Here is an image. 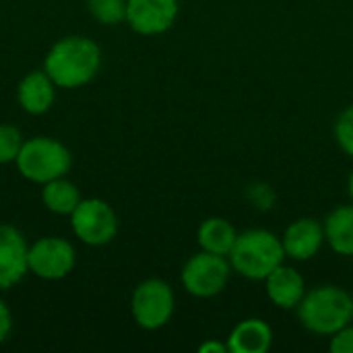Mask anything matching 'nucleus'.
I'll list each match as a JSON object with an SVG mask.
<instances>
[{"label": "nucleus", "instance_id": "nucleus-8", "mask_svg": "<svg viewBox=\"0 0 353 353\" xmlns=\"http://www.w3.org/2000/svg\"><path fill=\"white\" fill-rule=\"evenodd\" d=\"M29 275L41 281L66 279L77 267V248L62 236H41L29 244Z\"/></svg>", "mask_w": 353, "mask_h": 353}, {"label": "nucleus", "instance_id": "nucleus-20", "mask_svg": "<svg viewBox=\"0 0 353 353\" xmlns=\"http://www.w3.org/2000/svg\"><path fill=\"white\" fill-rule=\"evenodd\" d=\"M335 141L343 153L353 157V105L345 108L335 122Z\"/></svg>", "mask_w": 353, "mask_h": 353}, {"label": "nucleus", "instance_id": "nucleus-23", "mask_svg": "<svg viewBox=\"0 0 353 353\" xmlns=\"http://www.w3.org/2000/svg\"><path fill=\"white\" fill-rule=\"evenodd\" d=\"M199 352L201 353H230V347H228V341H225V343H221V341H217V339H209V341H205V343L199 347Z\"/></svg>", "mask_w": 353, "mask_h": 353}, {"label": "nucleus", "instance_id": "nucleus-19", "mask_svg": "<svg viewBox=\"0 0 353 353\" xmlns=\"http://www.w3.org/2000/svg\"><path fill=\"white\" fill-rule=\"evenodd\" d=\"M25 139L14 124H0V165L14 163Z\"/></svg>", "mask_w": 353, "mask_h": 353}, {"label": "nucleus", "instance_id": "nucleus-6", "mask_svg": "<svg viewBox=\"0 0 353 353\" xmlns=\"http://www.w3.org/2000/svg\"><path fill=\"white\" fill-rule=\"evenodd\" d=\"M176 310V296L168 281L151 277L141 281L130 296V314L132 321L143 331L163 329Z\"/></svg>", "mask_w": 353, "mask_h": 353}, {"label": "nucleus", "instance_id": "nucleus-11", "mask_svg": "<svg viewBox=\"0 0 353 353\" xmlns=\"http://www.w3.org/2000/svg\"><path fill=\"white\" fill-rule=\"evenodd\" d=\"M285 256L292 261H310L325 246V225L314 217H300L290 223L281 236Z\"/></svg>", "mask_w": 353, "mask_h": 353}, {"label": "nucleus", "instance_id": "nucleus-1", "mask_svg": "<svg viewBox=\"0 0 353 353\" xmlns=\"http://www.w3.org/2000/svg\"><path fill=\"white\" fill-rule=\"evenodd\" d=\"M58 89H81L101 68V48L87 35H64L52 43L41 66Z\"/></svg>", "mask_w": 353, "mask_h": 353}, {"label": "nucleus", "instance_id": "nucleus-13", "mask_svg": "<svg viewBox=\"0 0 353 353\" xmlns=\"http://www.w3.org/2000/svg\"><path fill=\"white\" fill-rule=\"evenodd\" d=\"M265 292L277 308L296 310L306 294V281L298 269L283 263L265 279Z\"/></svg>", "mask_w": 353, "mask_h": 353}, {"label": "nucleus", "instance_id": "nucleus-12", "mask_svg": "<svg viewBox=\"0 0 353 353\" xmlns=\"http://www.w3.org/2000/svg\"><path fill=\"white\" fill-rule=\"evenodd\" d=\"M56 83L43 68L27 72L17 85V101L29 116H43L56 101Z\"/></svg>", "mask_w": 353, "mask_h": 353}, {"label": "nucleus", "instance_id": "nucleus-3", "mask_svg": "<svg viewBox=\"0 0 353 353\" xmlns=\"http://www.w3.org/2000/svg\"><path fill=\"white\" fill-rule=\"evenodd\" d=\"M232 269L250 281H265L279 265H283L285 250L281 238L269 230H246L238 234L230 252Z\"/></svg>", "mask_w": 353, "mask_h": 353}, {"label": "nucleus", "instance_id": "nucleus-9", "mask_svg": "<svg viewBox=\"0 0 353 353\" xmlns=\"http://www.w3.org/2000/svg\"><path fill=\"white\" fill-rule=\"evenodd\" d=\"M178 12L180 0H126V25L145 37L170 31Z\"/></svg>", "mask_w": 353, "mask_h": 353}, {"label": "nucleus", "instance_id": "nucleus-7", "mask_svg": "<svg viewBox=\"0 0 353 353\" xmlns=\"http://www.w3.org/2000/svg\"><path fill=\"white\" fill-rule=\"evenodd\" d=\"M232 271L234 269L228 256L201 250L184 263L180 281L190 296L207 300L219 296L228 288Z\"/></svg>", "mask_w": 353, "mask_h": 353}, {"label": "nucleus", "instance_id": "nucleus-5", "mask_svg": "<svg viewBox=\"0 0 353 353\" xmlns=\"http://www.w3.org/2000/svg\"><path fill=\"white\" fill-rule=\"evenodd\" d=\"M118 215L114 207L103 199L83 196V201L70 213V230L74 238L91 248L108 246L110 242H114V238L118 236Z\"/></svg>", "mask_w": 353, "mask_h": 353}, {"label": "nucleus", "instance_id": "nucleus-15", "mask_svg": "<svg viewBox=\"0 0 353 353\" xmlns=\"http://www.w3.org/2000/svg\"><path fill=\"white\" fill-rule=\"evenodd\" d=\"M39 196H41L43 209L50 211L52 215H60V217H70V213L83 201V194H81L79 186L72 180H68V176L46 182L41 186Z\"/></svg>", "mask_w": 353, "mask_h": 353}, {"label": "nucleus", "instance_id": "nucleus-14", "mask_svg": "<svg viewBox=\"0 0 353 353\" xmlns=\"http://www.w3.org/2000/svg\"><path fill=\"white\" fill-rule=\"evenodd\" d=\"M273 345V329L261 319H246L228 337L230 353H265Z\"/></svg>", "mask_w": 353, "mask_h": 353}, {"label": "nucleus", "instance_id": "nucleus-25", "mask_svg": "<svg viewBox=\"0 0 353 353\" xmlns=\"http://www.w3.org/2000/svg\"><path fill=\"white\" fill-rule=\"evenodd\" d=\"M352 323H353V321H352Z\"/></svg>", "mask_w": 353, "mask_h": 353}, {"label": "nucleus", "instance_id": "nucleus-2", "mask_svg": "<svg viewBox=\"0 0 353 353\" xmlns=\"http://www.w3.org/2000/svg\"><path fill=\"white\" fill-rule=\"evenodd\" d=\"M296 310L306 331L331 337L353 321V296L339 285H319L306 290Z\"/></svg>", "mask_w": 353, "mask_h": 353}, {"label": "nucleus", "instance_id": "nucleus-4", "mask_svg": "<svg viewBox=\"0 0 353 353\" xmlns=\"http://www.w3.org/2000/svg\"><path fill=\"white\" fill-rule=\"evenodd\" d=\"M14 165L25 180L43 186L46 182L68 176L72 168V153L62 141L37 134L25 139Z\"/></svg>", "mask_w": 353, "mask_h": 353}, {"label": "nucleus", "instance_id": "nucleus-24", "mask_svg": "<svg viewBox=\"0 0 353 353\" xmlns=\"http://www.w3.org/2000/svg\"><path fill=\"white\" fill-rule=\"evenodd\" d=\"M347 190H350V199H352V203H353V170H352V174H350V182H347Z\"/></svg>", "mask_w": 353, "mask_h": 353}, {"label": "nucleus", "instance_id": "nucleus-22", "mask_svg": "<svg viewBox=\"0 0 353 353\" xmlns=\"http://www.w3.org/2000/svg\"><path fill=\"white\" fill-rule=\"evenodd\" d=\"M10 333H12V312L0 296V345L8 341Z\"/></svg>", "mask_w": 353, "mask_h": 353}, {"label": "nucleus", "instance_id": "nucleus-17", "mask_svg": "<svg viewBox=\"0 0 353 353\" xmlns=\"http://www.w3.org/2000/svg\"><path fill=\"white\" fill-rule=\"evenodd\" d=\"M323 225L331 250L339 256L353 259V203L331 211Z\"/></svg>", "mask_w": 353, "mask_h": 353}, {"label": "nucleus", "instance_id": "nucleus-18", "mask_svg": "<svg viewBox=\"0 0 353 353\" xmlns=\"http://www.w3.org/2000/svg\"><path fill=\"white\" fill-rule=\"evenodd\" d=\"M87 10L105 27L126 23V0H87Z\"/></svg>", "mask_w": 353, "mask_h": 353}, {"label": "nucleus", "instance_id": "nucleus-16", "mask_svg": "<svg viewBox=\"0 0 353 353\" xmlns=\"http://www.w3.org/2000/svg\"><path fill=\"white\" fill-rule=\"evenodd\" d=\"M236 238H238L236 228L223 217H209L196 230V242L201 250L219 256H230Z\"/></svg>", "mask_w": 353, "mask_h": 353}, {"label": "nucleus", "instance_id": "nucleus-10", "mask_svg": "<svg viewBox=\"0 0 353 353\" xmlns=\"http://www.w3.org/2000/svg\"><path fill=\"white\" fill-rule=\"evenodd\" d=\"M29 242L10 223H0V294L17 288L29 275Z\"/></svg>", "mask_w": 353, "mask_h": 353}, {"label": "nucleus", "instance_id": "nucleus-21", "mask_svg": "<svg viewBox=\"0 0 353 353\" xmlns=\"http://www.w3.org/2000/svg\"><path fill=\"white\" fill-rule=\"evenodd\" d=\"M329 339H331L329 341L331 353H353V323L333 333Z\"/></svg>", "mask_w": 353, "mask_h": 353}]
</instances>
